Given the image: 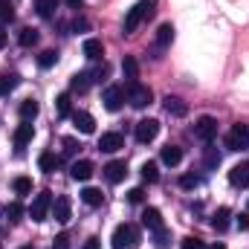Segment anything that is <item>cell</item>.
<instances>
[{"label":"cell","instance_id":"obj_1","mask_svg":"<svg viewBox=\"0 0 249 249\" xmlns=\"http://www.w3.org/2000/svg\"><path fill=\"white\" fill-rule=\"evenodd\" d=\"M154 9H157V0H139L133 9H127V15H124V35L136 32V26H139L145 18H151Z\"/></svg>","mask_w":249,"mask_h":249},{"label":"cell","instance_id":"obj_16","mask_svg":"<svg viewBox=\"0 0 249 249\" xmlns=\"http://www.w3.org/2000/svg\"><path fill=\"white\" fill-rule=\"evenodd\" d=\"M81 50H84V55H87L90 61H96V58L105 55V44H102L99 38H87V41L81 44Z\"/></svg>","mask_w":249,"mask_h":249},{"label":"cell","instance_id":"obj_22","mask_svg":"<svg viewBox=\"0 0 249 249\" xmlns=\"http://www.w3.org/2000/svg\"><path fill=\"white\" fill-rule=\"evenodd\" d=\"M38 110H41V107H38L35 99H23V102H20V119H23V122H32V119L38 116Z\"/></svg>","mask_w":249,"mask_h":249},{"label":"cell","instance_id":"obj_40","mask_svg":"<svg viewBox=\"0 0 249 249\" xmlns=\"http://www.w3.org/2000/svg\"><path fill=\"white\" fill-rule=\"evenodd\" d=\"M127 200H130V203H142V200H145V191H142V188H130V191H127Z\"/></svg>","mask_w":249,"mask_h":249},{"label":"cell","instance_id":"obj_4","mask_svg":"<svg viewBox=\"0 0 249 249\" xmlns=\"http://www.w3.org/2000/svg\"><path fill=\"white\" fill-rule=\"evenodd\" d=\"M226 148L229 151H249V124H235L226 133Z\"/></svg>","mask_w":249,"mask_h":249},{"label":"cell","instance_id":"obj_18","mask_svg":"<svg viewBox=\"0 0 249 249\" xmlns=\"http://www.w3.org/2000/svg\"><path fill=\"white\" fill-rule=\"evenodd\" d=\"M171 41H174V26H171V23H162V26L157 29V50L171 47Z\"/></svg>","mask_w":249,"mask_h":249},{"label":"cell","instance_id":"obj_2","mask_svg":"<svg viewBox=\"0 0 249 249\" xmlns=\"http://www.w3.org/2000/svg\"><path fill=\"white\" fill-rule=\"evenodd\" d=\"M139 229L133 226V223H122V226H116V232H113V249H136L139 247Z\"/></svg>","mask_w":249,"mask_h":249},{"label":"cell","instance_id":"obj_38","mask_svg":"<svg viewBox=\"0 0 249 249\" xmlns=\"http://www.w3.org/2000/svg\"><path fill=\"white\" fill-rule=\"evenodd\" d=\"M180 247H183V249H206L200 238H191V235H188V238H183V244H180Z\"/></svg>","mask_w":249,"mask_h":249},{"label":"cell","instance_id":"obj_19","mask_svg":"<svg viewBox=\"0 0 249 249\" xmlns=\"http://www.w3.org/2000/svg\"><path fill=\"white\" fill-rule=\"evenodd\" d=\"M38 165H41V171L53 174V171L61 165V160H58V154H53V151H44V154H41V160H38Z\"/></svg>","mask_w":249,"mask_h":249},{"label":"cell","instance_id":"obj_48","mask_svg":"<svg viewBox=\"0 0 249 249\" xmlns=\"http://www.w3.org/2000/svg\"><path fill=\"white\" fill-rule=\"evenodd\" d=\"M247 209H249V203H247Z\"/></svg>","mask_w":249,"mask_h":249},{"label":"cell","instance_id":"obj_43","mask_svg":"<svg viewBox=\"0 0 249 249\" xmlns=\"http://www.w3.org/2000/svg\"><path fill=\"white\" fill-rule=\"evenodd\" d=\"M84 249H99V238H87L84 241Z\"/></svg>","mask_w":249,"mask_h":249},{"label":"cell","instance_id":"obj_14","mask_svg":"<svg viewBox=\"0 0 249 249\" xmlns=\"http://www.w3.org/2000/svg\"><path fill=\"white\" fill-rule=\"evenodd\" d=\"M32 136H35V127H32V122L18 124V130H15V148H18V151H23V148L32 142Z\"/></svg>","mask_w":249,"mask_h":249},{"label":"cell","instance_id":"obj_26","mask_svg":"<svg viewBox=\"0 0 249 249\" xmlns=\"http://www.w3.org/2000/svg\"><path fill=\"white\" fill-rule=\"evenodd\" d=\"M18 44H20V47H35V44H38V29H32V26L20 29V35H18Z\"/></svg>","mask_w":249,"mask_h":249},{"label":"cell","instance_id":"obj_3","mask_svg":"<svg viewBox=\"0 0 249 249\" xmlns=\"http://www.w3.org/2000/svg\"><path fill=\"white\" fill-rule=\"evenodd\" d=\"M124 99L133 105V107H148L151 105V99H154V93H151V87H142L139 81H127V87H124Z\"/></svg>","mask_w":249,"mask_h":249},{"label":"cell","instance_id":"obj_44","mask_svg":"<svg viewBox=\"0 0 249 249\" xmlns=\"http://www.w3.org/2000/svg\"><path fill=\"white\" fill-rule=\"evenodd\" d=\"M6 47V32H3V26H0V50Z\"/></svg>","mask_w":249,"mask_h":249},{"label":"cell","instance_id":"obj_41","mask_svg":"<svg viewBox=\"0 0 249 249\" xmlns=\"http://www.w3.org/2000/svg\"><path fill=\"white\" fill-rule=\"evenodd\" d=\"M165 244H168V232L162 226V229H157V247H165Z\"/></svg>","mask_w":249,"mask_h":249},{"label":"cell","instance_id":"obj_10","mask_svg":"<svg viewBox=\"0 0 249 249\" xmlns=\"http://www.w3.org/2000/svg\"><path fill=\"white\" fill-rule=\"evenodd\" d=\"M70 177H72L75 183H87V180L93 177V162H90V160H78V162H72Z\"/></svg>","mask_w":249,"mask_h":249},{"label":"cell","instance_id":"obj_15","mask_svg":"<svg viewBox=\"0 0 249 249\" xmlns=\"http://www.w3.org/2000/svg\"><path fill=\"white\" fill-rule=\"evenodd\" d=\"M70 197L67 194H61V197H55V203H53V214H55V220L58 223H67L70 220Z\"/></svg>","mask_w":249,"mask_h":249},{"label":"cell","instance_id":"obj_9","mask_svg":"<svg viewBox=\"0 0 249 249\" xmlns=\"http://www.w3.org/2000/svg\"><path fill=\"white\" fill-rule=\"evenodd\" d=\"M119 148H124V136L122 133L110 130V133H102V136H99V151H105V154H116Z\"/></svg>","mask_w":249,"mask_h":249},{"label":"cell","instance_id":"obj_21","mask_svg":"<svg viewBox=\"0 0 249 249\" xmlns=\"http://www.w3.org/2000/svg\"><path fill=\"white\" fill-rule=\"evenodd\" d=\"M87 87H90V72H75L70 78V90L72 93H87Z\"/></svg>","mask_w":249,"mask_h":249},{"label":"cell","instance_id":"obj_24","mask_svg":"<svg viewBox=\"0 0 249 249\" xmlns=\"http://www.w3.org/2000/svg\"><path fill=\"white\" fill-rule=\"evenodd\" d=\"M180 160H183V151H180L177 145H165V148H162V162H165V165H177Z\"/></svg>","mask_w":249,"mask_h":249},{"label":"cell","instance_id":"obj_34","mask_svg":"<svg viewBox=\"0 0 249 249\" xmlns=\"http://www.w3.org/2000/svg\"><path fill=\"white\" fill-rule=\"evenodd\" d=\"M55 110H58V116H70V96L67 93H61L55 99Z\"/></svg>","mask_w":249,"mask_h":249},{"label":"cell","instance_id":"obj_28","mask_svg":"<svg viewBox=\"0 0 249 249\" xmlns=\"http://www.w3.org/2000/svg\"><path fill=\"white\" fill-rule=\"evenodd\" d=\"M122 70H124V78H127V81H136V75H139V64H136L133 55H124Z\"/></svg>","mask_w":249,"mask_h":249},{"label":"cell","instance_id":"obj_20","mask_svg":"<svg viewBox=\"0 0 249 249\" xmlns=\"http://www.w3.org/2000/svg\"><path fill=\"white\" fill-rule=\"evenodd\" d=\"M165 110H168L171 116H186L188 105L183 102V99H177V96H168V99H165Z\"/></svg>","mask_w":249,"mask_h":249},{"label":"cell","instance_id":"obj_5","mask_svg":"<svg viewBox=\"0 0 249 249\" xmlns=\"http://www.w3.org/2000/svg\"><path fill=\"white\" fill-rule=\"evenodd\" d=\"M194 136H197L200 142L212 145V139L217 136V119H212V116H200V119L194 122Z\"/></svg>","mask_w":249,"mask_h":249},{"label":"cell","instance_id":"obj_47","mask_svg":"<svg viewBox=\"0 0 249 249\" xmlns=\"http://www.w3.org/2000/svg\"><path fill=\"white\" fill-rule=\"evenodd\" d=\"M23 249H32V247H23Z\"/></svg>","mask_w":249,"mask_h":249},{"label":"cell","instance_id":"obj_23","mask_svg":"<svg viewBox=\"0 0 249 249\" xmlns=\"http://www.w3.org/2000/svg\"><path fill=\"white\" fill-rule=\"evenodd\" d=\"M229 214H232V212H229L226 206H220V209H217V212L212 214V226H214L217 232H223V229L229 226Z\"/></svg>","mask_w":249,"mask_h":249},{"label":"cell","instance_id":"obj_42","mask_svg":"<svg viewBox=\"0 0 249 249\" xmlns=\"http://www.w3.org/2000/svg\"><path fill=\"white\" fill-rule=\"evenodd\" d=\"M238 229H241V232L249 229V214H241V217H238Z\"/></svg>","mask_w":249,"mask_h":249},{"label":"cell","instance_id":"obj_37","mask_svg":"<svg viewBox=\"0 0 249 249\" xmlns=\"http://www.w3.org/2000/svg\"><path fill=\"white\" fill-rule=\"evenodd\" d=\"M180 186L183 188H197L200 186V177H197V174H186V177H180Z\"/></svg>","mask_w":249,"mask_h":249},{"label":"cell","instance_id":"obj_36","mask_svg":"<svg viewBox=\"0 0 249 249\" xmlns=\"http://www.w3.org/2000/svg\"><path fill=\"white\" fill-rule=\"evenodd\" d=\"M20 214H23V206H20V203H9V206H6V217H9L12 223L20 220Z\"/></svg>","mask_w":249,"mask_h":249},{"label":"cell","instance_id":"obj_25","mask_svg":"<svg viewBox=\"0 0 249 249\" xmlns=\"http://www.w3.org/2000/svg\"><path fill=\"white\" fill-rule=\"evenodd\" d=\"M55 9H58V0H35V12L41 18H53Z\"/></svg>","mask_w":249,"mask_h":249},{"label":"cell","instance_id":"obj_35","mask_svg":"<svg viewBox=\"0 0 249 249\" xmlns=\"http://www.w3.org/2000/svg\"><path fill=\"white\" fill-rule=\"evenodd\" d=\"M220 165V151L217 148H209L206 151V168H217Z\"/></svg>","mask_w":249,"mask_h":249},{"label":"cell","instance_id":"obj_33","mask_svg":"<svg viewBox=\"0 0 249 249\" xmlns=\"http://www.w3.org/2000/svg\"><path fill=\"white\" fill-rule=\"evenodd\" d=\"M18 87V75H0V96H9Z\"/></svg>","mask_w":249,"mask_h":249},{"label":"cell","instance_id":"obj_32","mask_svg":"<svg viewBox=\"0 0 249 249\" xmlns=\"http://www.w3.org/2000/svg\"><path fill=\"white\" fill-rule=\"evenodd\" d=\"M15 20V6L9 0H0V23H12Z\"/></svg>","mask_w":249,"mask_h":249},{"label":"cell","instance_id":"obj_45","mask_svg":"<svg viewBox=\"0 0 249 249\" xmlns=\"http://www.w3.org/2000/svg\"><path fill=\"white\" fill-rule=\"evenodd\" d=\"M67 3H70V6H78V9H81V0H67Z\"/></svg>","mask_w":249,"mask_h":249},{"label":"cell","instance_id":"obj_8","mask_svg":"<svg viewBox=\"0 0 249 249\" xmlns=\"http://www.w3.org/2000/svg\"><path fill=\"white\" fill-rule=\"evenodd\" d=\"M157 133H160V122H157V119H142V122H136V139H139L142 145L154 142Z\"/></svg>","mask_w":249,"mask_h":249},{"label":"cell","instance_id":"obj_31","mask_svg":"<svg viewBox=\"0 0 249 249\" xmlns=\"http://www.w3.org/2000/svg\"><path fill=\"white\" fill-rule=\"evenodd\" d=\"M142 180H145V183H157V180H160L157 162H145V165H142Z\"/></svg>","mask_w":249,"mask_h":249},{"label":"cell","instance_id":"obj_39","mask_svg":"<svg viewBox=\"0 0 249 249\" xmlns=\"http://www.w3.org/2000/svg\"><path fill=\"white\" fill-rule=\"evenodd\" d=\"M53 249H70V235H67V232L55 235V244H53Z\"/></svg>","mask_w":249,"mask_h":249},{"label":"cell","instance_id":"obj_30","mask_svg":"<svg viewBox=\"0 0 249 249\" xmlns=\"http://www.w3.org/2000/svg\"><path fill=\"white\" fill-rule=\"evenodd\" d=\"M12 188H15V194L26 197V194L32 191V180H29V177H15V183H12Z\"/></svg>","mask_w":249,"mask_h":249},{"label":"cell","instance_id":"obj_11","mask_svg":"<svg viewBox=\"0 0 249 249\" xmlns=\"http://www.w3.org/2000/svg\"><path fill=\"white\" fill-rule=\"evenodd\" d=\"M229 183L235 188H249V162H238L229 171Z\"/></svg>","mask_w":249,"mask_h":249},{"label":"cell","instance_id":"obj_12","mask_svg":"<svg viewBox=\"0 0 249 249\" xmlns=\"http://www.w3.org/2000/svg\"><path fill=\"white\" fill-rule=\"evenodd\" d=\"M105 177H107V183H122L124 177H127V165H124L122 160L107 162L105 165Z\"/></svg>","mask_w":249,"mask_h":249},{"label":"cell","instance_id":"obj_13","mask_svg":"<svg viewBox=\"0 0 249 249\" xmlns=\"http://www.w3.org/2000/svg\"><path fill=\"white\" fill-rule=\"evenodd\" d=\"M70 116H72V124H75L78 133H93V130H96V122H93V116H90L87 110H75V113H70Z\"/></svg>","mask_w":249,"mask_h":249},{"label":"cell","instance_id":"obj_27","mask_svg":"<svg viewBox=\"0 0 249 249\" xmlns=\"http://www.w3.org/2000/svg\"><path fill=\"white\" fill-rule=\"evenodd\" d=\"M81 200H84L87 206H93V209H96V206H102L105 194H102L99 188H84V191H81Z\"/></svg>","mask_w":249,"mask_h":249},{"label":"cell","instance_id":"obj_7","mask_svg":"<svg viewBox=\"0 0 249 249\" xmlns=\"http://www.w3.org/2000/svg\"><path fill=\"white\" fill-rule=\"evenodd\" d=\"M105 107L110 110V113H116V110H122L124 105V87H116V84H110V87H105Z\"/></svg>","mask_w":249,"mask_h":249},{"label":"cell","instance_id":"obj_46","mask_svg":"<svg viewBox=\"0 0 249 249\" xmlns=\"http://www.w3.org/2000/svg\"><path fill=\"white\" fill-rule=\"evenodd\" d=\"M212 249H226V247H223V244H214V247H212Z\"/></svg>","mask_w":249,"mask_h":249},{"label":"cell","instance_id":"obj_29","mask_svg":"<svg viewBox=\"0 0 249 249\" xmlns=\"http://www.w3.org/2000/svg\"><path fill=\"white\" fill-rule=\"evenodd\" d=\"M38 64H41L44 70H50V67H55V64H58V53H55V50H44V53L38 55Z\"/></svg>","mask_w":249,"mask_h":249},{"label":"cell","instance_id":"obj_17","mask_svg":"<svg viewBox=\"0 0 249 249\" xmlns=\"http://www.w3.org/2000/svg\"><path fill=\"white\" fill-rule=\"evenodd\" d=\"M142 226H148V229H162V214H160V209H154V206H148L145 212H142Z\"/></svg>","mask_w":249,"mask_h":249},{"label":"cell","instance_id":"obj_6","mask_svg":"<svg viewBox=\"0 0 249 249\" xmlns=\"http://www.w3.org/2000/svg\"><path fill=\"white\" fill-rule=\"evenodd\" d=\"M50 206H53V197H50V191H41V194H35V200H32V206H29V217H32L35 223L47 220V212H50Z\"/></svg>","mask_w":249,"mask_h":249}]
</instances>
